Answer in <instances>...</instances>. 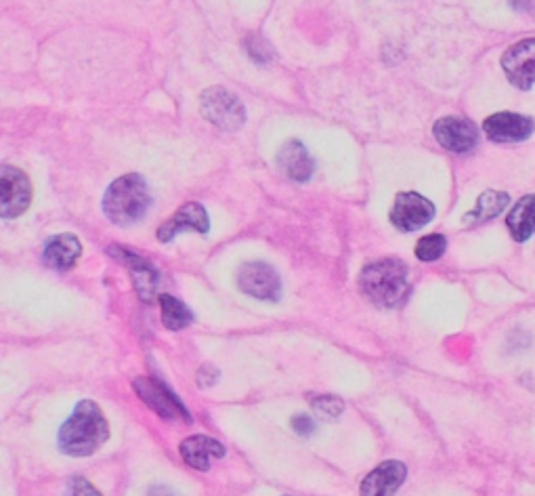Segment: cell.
<instances>
[{
    "label": "cell",
    "mask_w": 535,
    "mask_h": 496,
    "mask_svg": "<svg viewBox=\"0 0 535 496\" xmlns=\"http://www.w3.org/2000/svg\"><path fill=\"white\" fill-rule=\"evenodd\" d=\"M32 200V183L28 175L0 164V219H13L26 213Z\"/></svg>",
    "instance_id": "5"
},
{
    "label": "cell",
    "mask_w": 535,
    "mask_h": 496,
    "mask_svg": "<svg viewBox=\"0 0 535 496\" xmlns=\"http://www.w3.org/2000/svg\"><path fill=\"white\" fill-rule=\"evenodd\" d=\"M510 204V196L506 192H485L479 196L477 209L466 215V221H489L496 215H500L506 206Z\"/></svg>",
    "instance_id": "20"
},
{
    "label": "cell",
    "mask_w": 535,
    "mask_h": 496,
    "mask_svg": "<svg viewBox=\"0 0 535 496\" xmlns=\"http://www.w3.org/2000/svg\"><path fill=\"white\" fill-rule=\"evenodd\" d=\"M107 438H110V425L101 408L91 400H84L76 406L74 415L61 425L59 448L70 457H89L107 442Z\"/></svg>",
    "instance_id": "2"
},
{
    "label": "cell",
    "mask_w": 535,
    "mask_h": 496,
    "mask_svg": "<svg viewBox=\"0 0 535 496\" xmlns=\"http://www.w3.org/2000/svg\"><path fill=\"white\" fill-rule=\"evenodd\" d=\"M506 225L517 242H525L535 234V194L521 198L512 206Z\"/></svg>",
    "instance_id": "18"
},
{
    "label": "cell",
    "mask_w": 535,
    "mask_h": 496,
    "mask_svg": "<svg viewBox=\"0 0 535 496\" xmlns=\"http://www.w3.org/2000/svg\"><path fill=\"white\" fill-rule=\"evenodd\" d=\"M502 68L512 85L527 91L535 85V38H523L502 55Z\"/></svg>",
    "instance_id": "10"
},
{
    "label": "cell",
    "mask_w": 535,
    "mask_h": 496,
    "mask_svg": "<svg viewBox=\"0 0 535 496\" xmlns=\"http://www.w3.org/2000/svg\"><path fill=\"white\" fill-rule=\"evenodd\" d=\"M408 478V469L401 461H384L366 475L359 486L361 496H395Z\"/></svg>",
    "instance_id": "12"
},
{
    "label": "cell",
    "mask_w": 535,
    "mask_h": 496,
    "mask_svg": "<svg viewBox=\"0 0 535 496\" xmlns=\"http://www.w3.org/2000/svg\"><path fill=\"white\" fill-rule=\"evenodd\" d=\"M208 227H210V219L204 206L198 202H187L175 213L173 219H168L166 223L160 225L158 240L170 242L177 234L185 230H196L200 234H206Z\"/></svg>",
    "instance_id": "13"
},
{
    "label": "cell",
    "mask_w": 535,
    "mask_h": 496,
    "mask_svg": "<svg viewBox=\"0 0 535 496\" xmlns=\"http://www.w3.org/2000/svg\"><path fill=\"white\" fill-rule=\"evenodd\" d=\"M80 240L74 234L53 236L45 246V261L53 270H68L80 257Z\"/></svg>",
    "instance_id": "17"
},
{
    "label": "cell",
    "mask_w": 535,
    "mask_h": 496,
    "mask_svg": "<svg viewBox=\"0 0 535 496\" xmlns=\"http://www.w3.org/2000/svg\"><path fill=\"white\" fill-rule=\"evenodd\" d=\"M246 51L254 61H259V64H261V61L265 64V61H271V57H273L271 45L261 36H250L246 40Z\"/></svg>",
    "instance_id": "23"
},
{
    "label": "cell",
    "mask_w": 535,
    "mask_h": 496,
    "mask_svg": "<svg viewBox=\"0 0 535 496\" xmlns=\"http://www.w3.org/2000/svg\"><path fill=\"white\" fill-rule=\"evenodd\" d=\"M277 167L280 171L292 179V181H309L313 171H315V164L311 154L307 152V148L303 146L301 141H288L282 146V150L277 152Z\"/></svg>",
    "instance_id": "14"
},
{
    "label": "cell",
    "mask_w": 535,
    "mask_h": 496,
    "mask_svg": "<svg viewBox=\"0 0 535 496\" xmlns=\"http://www.w3.org/2000/svg\"><path fill=\"white\" fill-rule=\"evenodd\" d=\"M149 496H179V494H175L170 488L156 486V488H152V492H149Z\"/></svg>",
    "instance_id": "27"
},
{
    "label": "cell",
    "mask_w": 535,
    "mask_h": 496,
    "mask_svg": "<svg viewBox=\"0 0 535 496\" xmlns=\"http://www.w3.org/2000/svg\"><path fill=\"white\" fill-rule=\"evenodd\" d=\"M135 391L139 394V398L152 408L156 410L162 419H183V421H191L187 408L181 404V400L170 391L162 381L152 379V377H139L133 383Z\"/></svg>",
    "instance_id": "8"
},
{
    "label": "cell",
    "mask_w": 535,
    "mask_h": 496,
    "mask_svg": "<svg viewBox=\"0 0 535 496\" xmlns=\"http://www.w3.org/2000/svg\"><path fill=\"white\" fill-rule=\"evenodd\" d=\"M152 204L147 183L141 175H124L116 179L103 196V211L116 225H133L141 221Z\"/></svg>",
    "instance_id": "3"
},
{
    "label": "cell",
    "mask_w": 535,
    "mask_h": 496,
    "mask_svg": "<svg viewBox=\"0 0 535 496\" xmlns=\"http://www.w3.org/2000/svg\"><path fill=\"white\" fill-rule=\"evenodd\" d=\"M66 496H101V492L84 478H72L66 490Z\"/></svg>",
    "instance_id": "24"
},
{
    "label": "cell",
    "mask_w": 535,
    "mask_h": 496,
    "mask_svg": "<svg viewBox=\"0 0 535 496\" xmlns=\"http://www.w3.org/2000/svg\"><path fill=\"white\" fill-rule=\"evenodd\" d=\"M433 219H435V204L431 200L416 192L397 194L391 209V223L399 227L401 232L420 230V227L428 225Z\"/></svg>",
    "instance_id": "7"
},
{
    "label": "cell",
    "mask_w": 535,
    "mask_h": 496,
    "mask_svg": "<svg viewBox=\"0 0 535 496\" xmlns=\"http://www.w3.org/2000/svg\"><path fill=\"white\" fill-rule=\"evenodd\" d=\"M160 307H162V322L168 330H183L194 322V314L189 312V307L179 299H175L173 295H160Z\"/></svg>",
    "instance_id": "19"
},
{
    "label": "cell",
    "mask_w": 535,
    "mask_h": 496,
    "mask_svg": "<svg viewBox=\"0 0 535 496\" xmlns=\"http://www.w3.org/2000/svg\"><path fill=\"white\" fill-rule=\"evenodd\" d=\"M217 379H219V370L214 366H206L198 372V385L200 387H210V385L217 383Z\"/></svg>",
    "instance_id": "26"
},
{
    "label": "cell",
    "mask_w": 535,
    "mask_h": 496,
    "mask_svg": "<svg viewBox=\"0 0 535 496\" xmlns=\"http://www.w3.org/2000/svg\"><path fill=\"white\" fill-rule=\"evenodd\" d=\"M359 286L374 305L393 309L410 297V270L401 259H380L366 265L359 274Z\"/></svg>",
    "instance_id": "1"
},
{
    "label": "cell",
    "mask_w": 535,
    "mask_h": 496,
    "mask_svg": "<svg viewBox=\"0 0 535 496\" xmlns=\"http://www.w3.org/2000/svg\"><path fill=\"white\" fill-rule=\"evenodd\" d=\"M292 427L296 433H301V436H311L313 429H315V423L309 415H296L292 419Z\"/></svg>",
    "instance_id": "25"
},
{
    "label": "cell",
    "mask_w": 535,
    "mask_h": 496,
    "mask_svg": "<svg viewBox=\"0 0 535 496\" xmlns=\"http://www.w3.org/2000/svg\"><path fill=\"white\" fill-rule=\"evenodd\" d=\"M309 402L321 417L336 419L342 415V412H345V402L336 396H315V398H309Z\"/></svg>",
    "instance_id": "22"
},
{
    "label": "cell",
    "mask_w": 535,
    "mask_h": 496,
    "mask_svg": "<svg viewBox=\"0 0 535 496\" xmlns=\"http://www.w3.org/2000/svg\"><path fill=\"white\" fill-rule=\"evenodd\" d=\"M485 135L496 143H519L533 135L535 120L523 114L500 112L483 122Z\"/></svg>",
    "instance_id": "11"
},
{
    "label": "cell",
    "mask_w": 535,
    "mask_h": 496,
    "mask_svg": "<svg viewBox=\"0 0 535 496\" xmlns=\"http://www.w3.org/2000/svg\"><path fill=\"white\" fill-rule=\"evenodd\" d=\"M238 286L242 293L261 301H275L282 293L280 274L265 261L244 263L238 270Z\"/></svg>",
    "instance_id": "6"
},
{
    "label": "cell",
    "mask_w": 535,
    "mask_h": 496,
    "mask_svg": "<svg viewBox=\"0 0 535 496\" xmlns=\"http://www.w3.org/2000/svg\"><path fill=\"white\" fill-rule=\"evenodd\" d=\"M112 253H116V257L131 270L133 276V284L137 288V293L141 297V301L149 303L156 295V286H158V272L154 270V265H149L143 257L133 255V253H126L122 248H114Z\"/></svg>",
    "instance_id": "16"
},
{
    "label": "cell",
    "mask_w": 535,
    "mask_h": 496,
    "mask_svg": "<svg viewBox=\"0 0 535 496\" xmlns=\"http://www.w3.org/2000/svg\"><path fill=\"white\" fill-rule=\"evenodd\" d=\"M183 461L198 471H208L214 459L225 457V446L208 436H191L181 442Z\"/></svg>",
    "instance_id": "15"
},
{
    "label": "cell",
    "mask_w": 535,
    "mask_h": 496,
    "mask_svg": "<svg viewBox=\"0 0 535 496\" xmlns=\"http://www.w3.org/2000/svg\"><path fill=\"white\" fill-rule=\"evenodd\" d=\"M435 139L454 154H468L479 146V131L470 120L458 116H445L435 122Z\"/></svg>",
    "instance_id": "9"
},
{
    "label": "cell",
    "mask_w": 535,
    "mask_h": 496,
    "mask_svg": "<svg viewBox=\"0 0 535 496\" xmlns=\"http://www.w3.org/2000/svg\"><path fill=\"white\" fill-rule=\"evenodd\" d=\"M447 248V240L441 234H428L416 246V257L424 263H433L443 257Z\"/></svg>",
    "instance_id": "21"
},
{
    "label": "cell",
    "mask_w": 535,
    "mask_h": 496,
    "mask_svg": "<svg viewBox=\"0 0 535 496\" xmlns=\"http://www.w3.org/2000/svg\"><path fill=\"white\" fill-rule=\"evenodd\" d=\"M200 106L204 118L223 131H238L246 122L244 103L223 87H212L204 91Z\"/></svg>",
    "instance_id": "4"
}]
</instances>
